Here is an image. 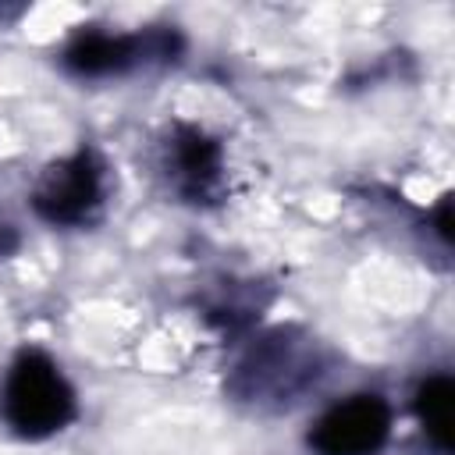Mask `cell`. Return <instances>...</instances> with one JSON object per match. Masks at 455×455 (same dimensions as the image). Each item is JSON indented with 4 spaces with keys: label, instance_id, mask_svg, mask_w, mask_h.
Here are the masks:
<instances>
[{
    "label": "cell",
    "instance_id": "277c9868",
    "mask_svg": "<svg viewBox=\"0 0 455 455\" xmlns=\"http://www.w3.org/2000/svg\"><path fill=\"white\" fill-rule=\"evenodd\" d=\"M146 53V39L139 36H107V32H89V36H78L68 53H64V64L75 71V75H114V71H124L132 68L139 57Z\"/></svg>",
    "mask_w": 455,
    "mask_h": 455
},
{
    "label": "cell",
    "instance_id": "6da1fadb",
    "mask_svg": "<svg viewBox=\"0 0 455 455\" xmlns=\"http://www.w3.org/2000/svg\"><path fill=\"white\" fill-rule=\"evenodd\" d=\"M0 409L21 437H50L71 423L75 391L43 352H25L7 373Z\"/></svg>",
    "mask_w": 455,
    "mask_h": 455
},
{
    "label": "cell",
    "instance_id": "8992f818",
    "mask_svg": "<svg viewBox=\"0 0 455 455\" xmlns=\"http://www.w3.org/2000/svg\"><path fill=\"white\" fill-rule=\"evenodd\" d=\"M451 409H455V384L448 377H430L416 391V412L427 430V437L441 448L451 451Z\"/></svg>",
    "mask_w": 455,
    "mask_h": 455
},
{
    "label": "cell",
    "instance_id": "5b68a950",
    "mask_svg": "<svg viewBox=\"0 0 455 455\" xmlns=\"http://www.w3.org/2000/svg\"><path fill=\"white\" fill-rule=\"evenodd\" d=\"M174 160H178V174H181V185L188 192H206L213 181H217V171H220V149L213 139H206L203 132L196 128H185L174 142Z\"/></svg>",
    "mask_w": 455,
    "mask_h": 455
},
{
    "label": "cell",
    "instance_id": "52a82bcc",
    "mask_svg": "<svg viewBox=\"0 0 455 455\" xmlns=\"http://www.w3.org/2000/svg\"><path fill=\"white\" fill-rule=\"evenodd\" d=\"M437 231H441L444 242H451V203H448V199H444L441 210H437Z\"/></svg>",
    "mask_w": 455,
    "mask_h": 455
},
{
    "label": "cell",
    "instance_id": "3957f363",
    "mask_svg": "<svg viewBox=\"0 0 455 455\" xmlns=\"http://www.w3.org/2000/svg\"><path fill=\"white\" fill-rule=\"evenodd\" d=\"M100 203V167L82 149L60 164H53L32 196V206L50 224H78Z\"/></svg>",
    "mask_w": 455,
    "mask_h": 455
},
{
    "label": "cell",
    "instance_id": "7a4b0ae2",
    "mask_svg": "<svg viewBox=\"0 0 455 455\" xmlns=\"http://www.w3.org/2000/svg\"><path fill=\"white\" fill-rule=\"evenodd\" d=\"M387 430H391L387 402L377 395H352L348 402H338L316 419L309 444L320 455H373L387 441Z\"/></svg>",
    "mask_w": 455,
    "mask_h": 455
}]
</instances>
